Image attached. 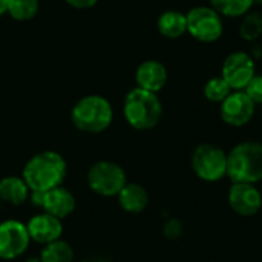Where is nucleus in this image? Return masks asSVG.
I'll return each mask as SVG.
<instances>
[{"mask_svg":"<svg viewBox=\"0 0 262 262\" xmlns=\"http://www.w3.org/2000/svg\"><path fill=\"white\" fill-rule=\"evenodd\" d=\"M68 173L66 160L54 150L35 154L23 167L21 178L31 192H48L61 186Z\"/></svg>","mask_w":262,"mask_h":262,"instance_id":"f257e3e1","label":"nucleus"},{"mask_svg":"<svg viewBox=\"0 0 262 262\" xmlns=\"http://www.w3.org/2000/svg\"><path fill=\"white\" fill-rule=\"evenodd\" d=\"M126 121L137 130L154 129L163 115V106L157 94L134 88L127 92L123 104Z\"/></svg>","mask_w":262,"mask_h":262,"instance_id":"f03ea898","label":"nucleus"},{"mask_svg":"<svg viewBox=\"0 0 262 262\" xmlns=\"http://www.w3.org/2000/svg\"><path fill=\"white\" fill-rule=\"evenodd\" d=\"M71 118L78 130L86 134H100L111 126L114 120V109L104 97L86 95L72 107Z\"/></svg>","mask_w":262,"mask_h":262,"instance_id":"7ed1b4c3","label":"nucleus"},{"mask_svg":"<svg viewBox=\"0 0 262 262\" xmlns=\"http://www.w3.org/2000/svg\"><path fill=\"white\" fill-rule=\"evenodd\" d=\"M227 175L235 183L255 184L262 180V144L246 141L227 155Z\"/></svg>","mask_w":262,"mask_h":262,"instance_id":"20e7f679","label":"nucleus"},{"mask_svg":"<svg viewBox=\"0 0 262 262\" xmlns=\"http://www.w3.org/2000/svg\"><path fill=\"white\" fill-rule=\"evenodd\" d=\"M126 172L112 161H98L88 172V184L101 196H117L126 186Z\"/></svg>","mask_w":262,"mask_h":262,"instance_id":"39448f33","label":"nucleus"},{"mask_svg":"<svg viewBox=\"0 0 262 262\" xmlns=\"http://www.w3.org/2000/svg\"><path fill=\"white\" fill-rule=\"evenodd\" d=\"M187 32L203 41V43H213L216 41L224 31L221 15L209 6H196L192 8L187 14Z\"/></svg>","mask_w":262,"mask_h":262,"instance_id":"423d86ee","label":"nucleus"},{"mask_svg":"<svg viewBox=\"0 0 262 262\" xmlns=\"http://www.w3.org/2000/svg\"><path fill=\"white\" fill-rule=\"evenodd\" d=\"M192 167L201 180L209 183L220 181L227 175V155L216 146L201 144L193 152Z\"/></svg>","mask_w":262,"mask_h":262,"instance_id":"0eeeda50","label":"nucleus"},{"mask_svg":"<svg viewBox=\"0 0 262 262\" xmlns=\"http://www.w3.org/2000/svg\"><path fill=\"white\" fill-rule=\"evenodd\" d=\"M29 243L31 238L23 223L15 220L0 223V259H17L26 252Z\"/></svg>","mask_w":262,"mask_h":262,"instance_id":"6e6552de","label":"nucleus"},{"mask_svg":"<svg viewBox=\"0 0 262 262\" xmlns=\"http://www.w3.org/2000/svg\"><path fill=\"white\" fill-rule=\"evenodd\" d=\"M34 206L43 209L45 213H49L58 220L69 216L75 210V196L64 187L58 186L48 192H31L29 195Z\"/></svg>","mask_w":262,"mask_h":262,"instance_id":"1a4fd4ad","label":"nucleus"},{"mask_svg":"<svg viewBox=\"0 0 262 262\" xmlns=\"http://www.w3.org/2000/svg\"><path fill=\"white\" fill-rule=\"evenodd\" d=\"M223 78L230 89L243 91L255 77V61L247 52H233L223 63Z\"/></svg>","mask_w":262,"mask_h":262,"instance_id":"9d476101","label":"nucleus"},{"mask_svg":"<svg viewBox=\"0 0 262 262\" xmlns=\"http://www.w3.org/2000/svg\"><path fill=\"white\" fill-rule=\"evenodd\" d=\"M255 114V103L249 98L244 91L230 94L221 103V118L224 123L239 127L247 124Z\"/></svg>","mask_w":262,"mask_h":262,"instance_id":"9b49d317","label":"nucleus"},{"mask_svg":"<svg viewBox=\"0 0 262 262\" xmlns=\"http://www.w3.org/2000/svg\"><path fill=\"white\" fill-rule=\"evenodd\" d=\"M230 207L241 216H253L262 207L261 192L253 184L235 183L229 190Z\"/></svg>","mask_w":262,"mask_h":262,"instance_id":"f8f14e48","label":"nucleus"},{"mask_svg":"<svg viewBox=\"0 0 262 262\" xmlns=\"http://www.w3.org/2000/svg\"><path fill=\"white\" fill-rule=\"evenodd\" d=\"M26 229H28L31 241H35L45 246L57 239H61V233H63L61 220L45 212L32 216L29 223L26 224Z\"/></svg>","mask_w":262,"mask_h":262,"instance_id":"ddd939ff","label":"nucleus"},{"mask_svg":"<svg viewBox=\"0 0 262 262\" xmlns=\"http://www.w3.org/2000/svg\"><path fill=\"white\" fill-rule=\"evenodd\" d=\"M135 80L138 84L137 88L157 94L167 83V69L163 63L157 60H147L138 66L135 72Z\"/></svg>","mask_w":262,"mask_h":262,"instance_id":"4468645a","label":"nucleus"},{"mask_svg":"<svg viewBox=\"0 0 262 262\" xmlns=\"http://www.w3.org/2000/svg\"><path fill=\"white\" fill-rule=\"evenodd\" d=\"M117 198H118V203L123 207V210H126L129 213L143 212L149 203V195H147L146 189L135 183H126V186L120 190Z\"/></svg>","mask_w":262,"mask_h":262,"instance_id":"2eb2a0df","label":"nucleus"},{"mask_svg":"<svg viewBox=\"0 0 262 262\" xmlns=\"http://www.w3.org/2000/svg\"><path fill=\"white\" fill-rule=\"evenodd\" d=\"M31 195V189L21 177H5L0 180V200L12 206L23 204Z\"/></svg>","mask_w":262,"mask_h":262,"instance_id":"dca6fc26","label":"nucleus"},{"mask_svg":"<svg viewBox=\"0 0 262 262\" xmlns=\"http://www.w3.org/2000/svg\"><path fill=\"white\" fill-rule=\"evenodd\" d=\"M158 31L166 38H180L187 32L186 14L178 11H166L158 18Z\"/></svg>","mask_w":262,"mask_h":262,"instance_id":"f3484780","label":"nucleus"},{"mask_svg":"<svg viewBox=\"0 0 262 262\" xmlns=\"http://www.w3.org/2000/svg\"><path fill=\"white\" fill-rule=\"evenodd\" d=\"M40 262H74V250L66 241L57 239L45 246L40 253Z\"/></svg>","mask_w":262,"mask_h":262,"instance_id":"a211bd4d","label":"nucleus"},{"mask_svg":"<svg viewBox=\"0 0 262 262\" xmlns=\"http://www.w3.org/2000/svg\"><path fill=\"white\" fill-rule=\"evenodd\" d=\"M255 0H210V8H213L220 15L239 17L246 15Z\"/></svg>","mask_w":262,"mask_h":262,"instance_id":"6ab92c4d","label":"nucleus"},{"mask_svg":"<svg viewBox=\"0 0 262 262\" xmlns=\"http://www.w3.org/2000/svg\"><path fill=\"white\" fill-rule=\"evenodd\" d=\"M38 0H8L6 12L18 21L31 20L38 12Z\"/></svg>","mask_w":262,"mask_h":262,"instance_id":"aec40b11","label":"nucleus"},{"mask_svg":"<svg viewBox=\"0 0 262 262\" xmlns=\"http://www.w3.org/2000/svg\"><path fill=\"white\" fill-rule=\"evenodd\" d=\"M239 34L244 40L253 41L262 34V14L259 11L247 12L239 25Z\"/></svg>","mask_w":262,"mask_h":262,"instance_id":"412c9836","label":"nucleus"},{"mask_svg":"<svg viewBox=\"0 0 262 262\" xmlns=\"http://www.w3.org/2000/svg\"><path fill=\"white\" fill-rule=\"evenodd\" d=\"M230 86L226 83L223 77H215L210 78L206 86H204V95L209 101L213 103H223L229 95H230Z\"/></svg>","mask_w":262,"mask_h":262,"instance_id":"4be33fe9","label":"nucleus"},{"mask_svg":"<svg viewBox=\"0 0 262 262\" xmlns=\"http://www.w3.org/2000/svg\"><path fill=\"white\" fill-rule=\"evenodd\" d=\"M244 92L249 95V98L255 103L259 104L262 103V75H255L250 83L246 86Z\"/></svg>","mask_w":262,"mask_h":262,"instance_id":"5701e85b","label":"nucleus"},{"mask_svg":"<svg viewBox=\"0 0 262 262\" xmlns=\"http://www.w3.org/2000/svg\"><path fill=\"white\" fill-rule=\"evenodd\" d=\"M164 233H166V236H169V238H177V236L181 233V224H180L177 220L169 221V223L164 226Z\"/></svg>","mask_w":262,"mask_h":262,"instance_id":"b1692460","label":"nucleus"},{"mask_svg":"<svg viewBox=\"0 0 262 262\" xmlns=\"http://www.w3.org/2000/svg\"><path fill=\"white\" fill-rule=\"evenodd\" d=\"M97 2L98 0H66V3H69L75 9H88V8H92Z\"/></svg>","mask_w":262,"mask_h":262,"instance_id":"393cba45","label":"nucleus"},{"mask_svg":"<svg viewBox=\"0 0 262 262\" xmlns=\"http://www.w3.org/2000/svg\"><path fill=\"white\" fill-rule=\"evenodd\" d=\"M8 9V0H0V15L6 14Z\"/></svg>","mask_w":262,"mask_h":262,"instance_id":"a878e982","label":"nucleus"},{"mask_svg":"<svg viewBox=\"0 0 262 262\" xmlns=\"http://www.w3.org/2000/svg\"><path fill=\"white\" fill-rule=\"evenodd\" d=\"M255 2H256V3H262V0H255Z\"/></svg>","mask_w":262,"mask_h":262,"instance_id":"bb28decb","label":"nucleus"},{"mask_svg":"<svg viewBox=\"0 0 262 262\" xmlns=\"http://www.w3.org/2000/svg\"><path fill=\"white\" fill-rule=\"evenodd\" d=\"M98 262H109V261H98Z\"/></svg>","mask_w":262,"mask_h":262,"instance_id":"cd10ccee","label":"nucleus"},{"mask_svg":"<svg viewBox=\"0 0 262 262\" xmlns=\"http://www.w3.org/2000/svg\"><path fill=\"white\" fill-rule=\"evenodd\" d=\"M83 262H92V261H83Z\"/></svg>","mask_w":262,"mask_h":262,"instance_id":"c85d7f7f","label":"nucleus"}]
</instances>
